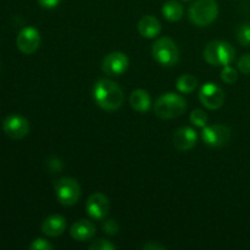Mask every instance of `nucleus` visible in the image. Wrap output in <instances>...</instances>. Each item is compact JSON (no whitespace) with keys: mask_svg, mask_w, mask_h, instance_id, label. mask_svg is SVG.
Returning <instances> with one entry per match:
<instances>
[{"mask_svg":"<svg viewBox=\"0 0 250 250\" xmlns=\"http://www.w3.org/2000/svg\"><path fill=\"white\" fill-rule=\"evenodd\" d=\"M202 138L205 144L214 148L226 146L231 138V129L224 125H212L205 126L202 132Z\"/></svg>","mask_w":250,"mask_h":250,"instance_id":"obj_9","label":"nucleus"},{"mask_svg":"<svg viewBox=\"0 0 250 250\" xmlns=\"http://www.w3.org/2000/svg\"><path fill=\"white\" fill-rule=\"evenodd\" d=\"M151 55L159 65L165 67L175 66L180 60V50L175 42L168 37H163L155 41L151 48Z\"/></svg>","mask_w":250,"mask_h":250,"instance_id":"obj_5","label":"nucleus"},{"mask_svg":"<svg viewBox=\"0 0 250 250\" xmlns=\"http://www.w3.org/2000/svg\"><path fill=\"white\" fill-rule=\"evenodd\" d=\"M236 58V50L227 42H210L204 49V59L208 63L214 66L231 65Z\"/></svg>","mask_w":250,"mask_h":250,"instance_id":"obj_3","label":"nucleus"},{"mask_svg":"<svg viewBox=\"0 0 250 250\" xmlns=\"http://www.w3.org/2000/svg\"><path fill=\"white\" fill-rule=\"evenodd\" d=\"M142 248L144 250H165V247L159 243H146Z\"/></svg>","mask_w":250,"mask_h":250,"instance_id":"obj_29","label":"nucleus"},{"mask_svg":"<svg viewBox=\"0 0 250 250\" xmlns=\"http://www.w3.org/2000/svg\"><path fill=\"white\" fill-rule=\"evenodd\" d=\"M161 14L170 22L180 21L183 16V6L176 0H168L163 5Z\"/></svg>","mask_w":250,"mask_h":250,"instance_id":"obj_18","label":"nucleus"},{"mask_svg":"<svg viewBox=\"0 0 250 250\" xmlns=\"http://www.w3.org/2000/svg\"><path fill=\"white\" fill-rule=\"evenodd\" d=\"M129 104L136 111L146 112L151 106L150 95L144 89H136L129 95Z\"/></svg>","mask_w":250,"mask_h":250,"instance_id":"obj_17","label":"nucleus"},{"mask_svg":"<svg viewBox=\"0 0 250 250\" xmlns=\"http://www.w3.org/2000/svg\"><path fill=\"white\" fill-rule=\"evenodd\" d=\"M199 100L207 109L217 110L224 105L225 93L217 84L208 82L200 88Z\"/></svg>","mask_w":250,"mask_h":250,"instance_id":"obj_7","label":"nucleus"},{"mask_svg":"<svg viewBox=\"0 0 250 250\" xmlns=\"http://www.w3.org/2000/svg\"><path fill=\"white\" fill-rule=\"evenodd\" d=\"M16 45L21 53L31 55L36 53L41 45V33L34 27H24L17 34Z\"/></svg>","mask_w":250,"mask_h":250,"instance_id":"obj_8","label":"nucleus"},{"mask_svg":"<svg viewBox=\"0 0 250 250\" xmlns=\"http://www.w3.org/2000/svg\"><path fill=\"white\" fill-rule=\"evenodd\" d=\"M43 9H54L60 4L61 0H37Z\"/></svg>","mask_w":250,"mask_h":250,"instance_id":"obj_28","label":"nucleus"},{"mask_svg":"<svg viewBox=\"0 0 250 250\" xmlns=\"http://www.w3.org/2000/svg\"><path fill=\"white\" fill-rule=\"evenodd\" d=\"M54 190L58 202L63 207L77 204L81 198V186L72 177L59 178L54 185Z\"/></svg>","mask_w":250,"mask_h":250,"instance_id":"obj_6","label":"nucleus"},{"mask_svg":"<svg viewBox=\"0 0 250 250\" xmlns=\"http://www.w3.org/2000/svg\"><path fill=\"white\" fill-rule=\"evenodd\" d=\"M197 87L198 80L189 73L182 75L176 82V88H177L178 92L183 93V94H190L192 92H194Z\"/></svg>","mask_w":250,"mask_h":250,"instance_id":"obj_19","label":"nucleus"},{"mask_svg":"<svg viewBox=\"0 0 250 250\" xmlns=\"http://www.w3.org/2000/svg\"><path fill=\"white\" fill-rule=\"evenodd\" d=\"M66 229V220L61 215H50L42 224V232L48 237H58Z\"/></svg>","mask_w":250,"mask_h":250,"instance_id":"obj_15","label":"nucleus"},{"mask_svg":"<svg viewBox=\"0 0 250 250\" xmlns=\"http://www.w3.org/2000/svg\"><path fill=\"white\" fill-rule=\"evenodd\" d=\"M31 250H53L54 246L49 241L44 238H37L29 246Z\"/></svg>","mask_w":250,"mask_h":250,"instance_id":"obj_25","label":"nucleus"},{"mask_svg":"<svg viewBox=\"0 0 250 250\" xmlns=\"http://www.w3.org/2000/svg\"><path fill=\"white\" fill-rule=\"evenodd\" d=\"M189 20L199 27L209 26L219 15V5L215 0H197L188 10Z\"/></svg>","mask_w":250,"mask_h":250,"instance_id":"obj_4","label":"nucleus"},{"mask_svg":"<svg viewBox=\"0 0 250 250\" xmlns=\"http://www.w3.org/2000/svg\"><path fill=\"white\" fill-rule=\"evenodd\" d=\"M138 31L141 36L144 37V38H155V37L160 34L161 24L155 16L146 15V16H143L139 20Z\"/></svg>","mask_w":250,"mask_h":250,"instance_id":"obj_16","label":"nucleus"},{"mask_svg":"<svg viewBox=\"0 0 250 250\" xmlns=\"http://www.w3.org/2000/svg\"><path fill=\"white\" fill-rule=\"evenodd\" d=\"M62 167H63L62 161L58 158H54V156H51V158H49L48 161H46V170H48L50 173L61 172Z\"/></svg>","mask_w":250,"mask_h":250,"instance_id":"obj_23","label":"nucleus"},{"mask_svg":"<svg viewBox=\"0 0 250 250\" xmlns=\"http://www.w3.org/2000/svg\"><path fill=\"white\" fill-rule=\"evenodd\" d=\"M182 1H190V0H182Z\"/></svg>","mask_w":250,"mask_h":250,"instance_id":"obj_30","label":"nucleus"},{"mask_svg":"<svg viewBox=\"0 0 250 250\" xmlns=\"http://www.w3.org/2000/svg\"><path fill=\"white\" fill-rule=\"evenodd\" d=\"M238 70L244 75H250V54H244L238 60Z\"/></svg>","mask_w":250,"mask_h":250,"instance_id":"obj_27","label":"nucleus"},{"mask_svg":"<svg viewBox=\"0 0 250 250\" xmlns=\"http://www.w3.org/2000/svg\"><path fill=\"white\" fill-rule=\"evenodd\" d=\"M198 134L192 127H180L173 133V146L180 151H188L197 144Z\"/></svg>","mask_w":250,"mask_h":250,"instance_id":"obj_13","label":"nucleus"},{"mask_svg":"<svg viewBox=\"0 0 250 250\" xmlns=\"http://www.w3.org/2000/svg\"><path fill=\"white\" fill-rule=\"evenodd\" d=\"M221 80L227 84H234L238 80V72H237L236 68L231 67L229 65L224 66L221 71Z\"/></svg>","mask_w":250,"mask_h":250,"instance_id":"obj_22","label":"nucleus"},{"mask_svg":"<svg viewBox=\"0 0 250 250\" xmlns=\"http://www.w3.org/2000/svg\"><path fill=\"white\" fill-rule=\"evenodd\" d=\"M116 246L111 243V242L106 241V239H98L94 241L89 246V250H115Z\"/></svg>","mask_w":250,"mask_h":250,"instance_id":"obj_24","label":"nucleus"},{"mask_svg":"<svg viewBox=\"0 0 250 250\" xmlns=\"http://www.w3.org/2000/svg\"><path fill=\"white\" fill-rule=\"evenodd\" d=\"M190 124L194 125L195 127H199V128H204L208 124V115L205 114L203 110H193L192 114L189 116Z\"/></svg>","mask_w":250,"mask_h":250,"instance_id":"obj_21","label":"nucleus"},{"mask_svg":"<svg viewBox=\"0 0 250 250\" xmlns=\"http://www.w3.org/2000/svg\"><path fill=\"white\" fill-rule=\"evenodd\" d=\"M70 234L75 241L85 242L89 241L95 234V226L88 220H80L75 222L70 229Z\"/></svg>","mask_w":250,"mask_h":250,"instance_id":"obj_14","label":"nucleus"},{"mask_svg":"<svg viewBox=\"0 0 250 250\" xmlns=\"http://www.w3.org/2000/svg\"><path fill=\"white\" fill-rule=\"evenodd\" d=\"M187 109V102L185 98L175 93H165L158 98L154 105L156 116L164 120L175 119L181 116Z\"/></svg>","mask_w":250,"mask_h":250,"instance_id":"obj_2","label":"nucleus"},{"mask_svg":"<svg viewBox=\"0 0 250 250\" xmlns=\"http://www.w3.org/2000/svg\"><path fill=\"white\" fill-rule=\"evenodd\" d=\"M119 224L112 219L106 220V221H104V224H103V231H104V233L109 234V236L117 234L119 233Z\"/></svg>","mask_w":250,"mask_h":250,"instance_id":"obj_26","label":"nucleus"},{"mask_svg":"<svg viewBox=\"0 0 250 250\" xmlns=\"http://www.w3.org/2000/svg\"><path fill=\"white\" fill-rule=\"evenodd\" d=\"M237 41L243 46H250V23H242L237 29Z\"/></svg>","mask_w":250,"mask_h":250,"instance_id":"obj_20","label":"nucleus"},{"mask_svg":"<svg viewBox=\"0 0 250 250\" xmlns=\"http://www.w3.org/2000/svg\"><path fill=\"white\" fill-rule=\"evenodd\" d=\"M5 134L12 139H22L28 134L29 122L26 117L19 114L9 115L2 122Z\"/></svg>","mask_w":250,"mask_h":250,"instance_id":"obj_10","label":"nucleus"},{"mask_svg":"<svg viewBox=\"0 0 250 250\" xmlns=\"http://www.w3.org/2000/svg\"><path fill=\"white\" fill-rule=\"evenodd\" d=\"M129 60L126 54L121 51H112L107 54L102 62V68L107 76H121L127 71Z\"/></svg>","mask_w":250,"mask_h":250,"instance_id":"obj_11","label":"nucleus"},{"mask_svg":"<svg viewBox=\"0 0 250 250\" xmlns=\"http://www.w3.org/2000/svg\"><path fill=\"white\" fill-rule=\"evenodd\" d=\"M93 98L99 107L105 111H115L124 104L125 95L116 82L107 78H100L93 87Z\"/></svg>","mask_w":250,"mask_h":250,"instance_id":"obj_1","label":"nucleus"},{"mask_svg":"<svg viewBox=\"0 0 250 250\" xmlns=\"http://www.w3.org/2000/svg\"><path fill=\"white\" fill-rule=\"evenodd\" d=\"M110 202L109 198L103 193H94L88 198L85 203L87 214L94 220H103L109 211Z\"/></svg>","mask_w":250,"mask_h":250,"instance_id":"obj_12","label":"nucleus"}]
</instances>
